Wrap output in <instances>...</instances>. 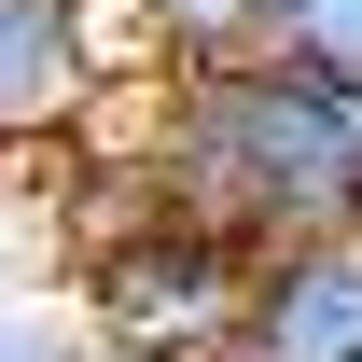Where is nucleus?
I'll return each mask as SVG.
<instances>
[{
	"label": "nucleus",
	"instance_id": "nucleus-2",
	"mask_svg": "<svg viewBox=\"0 0 362 362\" xmlns=\"http://www.w3.org/2000/svg\"><path fill=\"white\" fill-rule=\"evenodd\" d=\"M251 279H265V251H237V237L153 209V223L98 237L84 307H98V349H126V362H237V334H251Z\"/></svg>",
	"mask_w": 362,
	"mask_h": 362
},
{
	"label": "nucleus",
	"instance_id": "nucleus-4",
	"mask_svg": "<svg viewBox=\"0 0 362 362\" xmlns=\"http://www.w3.org/2000/svg\"><path fill=\"white\" fill-rule=\"evenodd\" d=\"M237 362H362V237H307V251H265Z\"/></svg>",
	"mask_w": 362,
	"mask_h": 362
},
{
	"label": "nucleus",
	"instance_id": "nucleus-5",
	"mask_svg": "<svg viewBox=\"0 0 362 362\" xmlns=\"http://www.w3.org/2000/svg\"><path fill=\"white\" fill-rule=\"evenodd\" d=\"M139 28L168 56V84H223V70H279L293 56L279 0H139Z\"/></svg>",
	"mask_w": 362,
	"mask_h": 362
},
{
	"label": "nucleus",
	"instance_id": "nucleus-3",
	"mask_svg": "<svg viewBox=\"0 0 362 362\" xmlns=\"http://www.w3.org/2000/svg\"><path fill=\"white\" fill-rule=\"evenodd\" d=\"M112 84V28H98V0H0V126L28 139H70Z\"/></svg>",
	"mask_w": 362,
	"mask_h": 362
},
{
	"label": "nucleus",
	"instance_id": "nucleus-8",
	"mask_svg": "<svg viewBox=\"0 0 362 362\" xmlns=\"http://www.w3.org/2000/svg\"><path fill=\"white\" fill-rule=\"evenodd\" d=\"M98 362H126V349H98Z\"/></svg>",
	"mask_w": 362,
	"mask_h": 362
},
{
	"label": "nucleus",
	"instance_id": "nucleus-7",
	"mask_svg": "<svg viewBox=\"0 0 362 362\" xmlns=\"http://www.w3.org/2000/svg\"><path fill=\"white\" fill-rule=\"evenodd\" d=\"M0 362H98L70 320H42V307H14V334H0Z\"/></svg>",
	"mask_w": 362,
	"mask_h": 362
},
{
	"label": "nucleus",
	"instance_id": "nucleus-6",
	"mask_svg": "<svg viewBox=\"0 0 362 362\" xmlns=\"http://www.w3.org/2000/svg\"><path fill=\"white\" fill-rule=\"evenodd\" d=\"M279 28H293V56H307V70L362 84V0H279Z\"/></svg>",
	"mask_w": 362,
	"mask_h": 362
},
{
	"label": "nucleus",
	"instance_id": "nucleus-1",
	"mask_svg": "<svg viewBox=\"0 0 362 362\" xmlns=\"http://www.w3.org/2000/svg\"><path fill=\"white\" fill-rule=\"evenodd\" d=\"M153 195L181 223L237 237V251H307V237H362V139L349 84L279 56V70H223V84H168L153 112Z\"/></svg>",
	"mask_w": 362,
	"mask_h": 362
}]
</instances>
